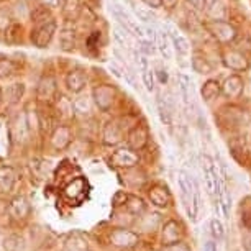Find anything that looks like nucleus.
Returning a JSON list of instances; mask_svg holds the SVG:
<instances>
[{
    "label": "nucleus",
    "mask_w": 251,
    "mask_h": 251,
    "mask_svg": "<svg viewBox=\"0 0 251 251\" xmlns=\"http://www.w3.org/2000/svg\"><path fill=\"white\" fill-rule=\"evenodd\" d=\"M179 187H181L182 199L186 202V205L189 207V203L194 205V215L197 214V207H199V191L197 186L194 184L192 177L189 176L186 171H179Z\"/></svg>",
    "instance_id": "f257e3e1"
},
{
    "label": "nucleus",
    "mask_w": 251,
    "mask_h": 251,
    "mask_svg": "<svg viewBox=\"0 0 251 251\" xmlns=\"http://www.w3.org/2000/svg\"><path fill=\"white\" fill-rule=\"evenodd\" d=\"M207 28L220 43H231L236 38L235 26L225 20H212L210 23H207Z\"/></svg>",
    "instance_id": "f03ea898"
},
{
    "label": "nucleus",
    "mask_w": 251,
    "mask_h": 251,
    "mask_svg": "<svg viewBox=\"0 0 251 251\" xmlns=\"http://www.w3.org/2000/svg\"><path fill=\"white\" fill-rule=\"evenodd\" d=\"M222 58H224V64L226 68L231 71H236V73L246 71L250 68V63H248V59H246V56L243 53H240V51L228 50V51H225Z\"/></svg>",
    "instance_id": "7ed1b4c3"
},
{
    "label": "nucleus",
    "mask_w": 251,
    "mask_h": 251,
    "mask_svg": "<svg viewBox=\"0 0 251 251\" xmlns=\"http://www.w3.org/2000/svg\"><path fill=\"white\" fill-rule=\"evenodd\" d=\"M243 89H245L243 79H241L240 75L233 74L225 80L222 91H224V96L226 99H240L241 94H243Z\"/></svg>",
    "instance_id": "20e7f679"
},
{
    "label": "nucleus",
    "mask_w": 251,
    "mask_h": 251,
    "mask_svg": "<svg viewBox=\"0 0 251 251\" xmlns=\"http://www.w3.org/2000/svg\"><path fill=\"white\" fill-rule=\"evenodd\" d=\"M84 194H86V182H84V179H80V177L74 179V181L64 189V196L75 202L80 201V199L84 197Z\"/></svg>",
    "instance_id": "39448f33"
},
{
    "label": "nucleus",
    "mask_w": 251,
    "mask_h": 251,
    "mask_svg": "<svg viewBox=\"0 0 251 251\" xmlns=\"http://www.w3.org/2000/svg\"><path fill=\"white\" fill-rule=\"evenodd\" d=\"M10 210L15 219H25V217L30 214V205H28V202L23 197H18L12 202Z\"/></svg>",
    "instance_id": "423d86ee"
},
{
    "label": "nucleus",
    "mask_w": 251,
    "mask_h": 251,
    "mask_svg": "<svg viewBox=\"0 0 251 251\" xmlns=\"http://www.w3.org/2000/svg\"><path fill=\"white\" fill-rule=\"evenodd\" d=\"M207 15L212 18V20H224L226 15V8L220 0H212L210 5L207 8Z\"/></svg>",
    "instance_id": "0eeeda50"
},
{
    "label": "nucleus",
    "mask_w": 251,
    "mask_h": 251,
    "mask_svg": "<svg viewBox=\"0 0 251 251\" xmlns=\"http://www.w3.org/2000/svg\"><path fill=\"white\" fill-rule=\"evenodd\" d=\"M171 40H173L174 48H176V51H177L179 54H182V56L189 54V43H187V40L177 30H171Z\"/></svg>",
    "instance_id": "6e6552de"
},
{
    "label": "nucleus",
    "mask_w": 251,
    "mask_h": 251,
    "mask_svg": "<svg viewBox=\"0 0 251 251\" xmlns=\"http://www.w3.org/2000/svg\"><path fill=\"white\" fill-rule=\"evenodd\" d=\"M86 250H87V241L80 235L71 236L64 246V251H86Z\"/></svg>",
    "instance_id": "1a4fd4ad"
},
{
    "label": "nucleus",
    "mask_w": 251,
    "mask_h": 251,
    "mask_svg": "<svg viewBox=\"0 0 251 251\" xmlns=\"http://www.w3.org/2000/svg\"><path fill=\"white\" fill-rule=\"evenodd\" d=\"M219 94H220V86L217 80H207V82L203 84L202 97L205 99V100H212V99H215Z\"/></svg>",
    "instance_id": "9d476101"
},
{
    "label": "nucleus",
    "mask_w": 251,
    "mask_h": 251,
    "mask_svg": "<svg viewBox=\"0 0 251 251\" xmlns=\"http://www.w3.org/2000/svg\"><path fill=\"white\" fill-rule=\"evenodd\" d=\"M159 46V51L161 54L164 56L166 59H171V50H169V38H168V33L164 31H159L158 36H156V43Z\"/></svg>",
    "instance_id": "9b49d317"
},
{
    "label": "nucleus",
    "mask_w": 251,
    "mask_h": 251,
    "mask_svg": "<svg viewBox=\"0 0 251 251\" xmlns=\"http://www.w3.org/2000/svg\"><path fill=\"white\" fill-rule=\"evenodd\" d=\"M192 68H194V71L196 73H199V74H208L212 71V66H210V63L205 59V58H202V56H199V54H196L192 58Z\"/></svg>",
    "instance_id": "f8f14e48"
},
{
    "label": "nucleus",
    "mask_w": 251,
    "mask_h": 251,
    "mask_svg": "<svg viewBox=\"0 0 251 251\" xmlns=\"http://www.w3.org/2000/svg\"><path fill=\"white\" fill-rule=\"evenodd\" d=\"M13 181H15V177H13L12 168H5V166H2V168H0V186H2L3 189H10Z\"/></svg>",
    "instance_id": "ddd939ff"
},
{
    "label": "nucleus",
    "mask_w": 251,
    "mask_h": 251,
    "mask_svg": "<svg viewBox=\"0 0 251 251\" xmlns=\"http://www.w3.org/2000/svg\"><path fill=\"white\" fill-rule=\"evenodd\" d=\"M68 84H69V89H73V91H80L84 84H86V77L82 75V73L75 71V73H73L68 77Z\"/></svg>",
    "instance_id": "4468645a"
},
{
    "label": "nucleus",
    "mask_w": 251,
    "mask_h": 251,
    "mask_svg": "<svg viewBox=\"0 0 251 251\" xmlns=\"http://www.w3.org/2000/svg\"><path fill=\"white\" fill-rule=\"evenodd\" d=\"M179 80H181V84H179V87H181V94H182V99L184 102H189V99H191V96H189V87H191V79L187 77V75L184 74H179Z\"/></svg>",
    "instance_id": "2eb2a0df"
},
{
    "label": "nucleus",
    "mask_w": 251,
    "mask_h": 251,
    "mask_svg": "<svg viewBox=\"0 0 251 251\" xmlns=\"http://www.w3.org/2000/svg\"><path fill=\"white\" fill-rule=\"evenodd\" d=\"M133 12L136 13L138 20H141V22H153L154 20V17L151 15L150 10H146V8L140 7V5H135V3H133Z\"/></svg>",
    "instance_id": "dca6fc26"
},
{
    "label": "nucleus",
    "mask_w": 251,
    "mask_h": 251,
    "mask_svg": "<svg viewBox=\"0 0 251 251\" xmlns=\"http://www.w3.org/2000/svg\"><path fill=\"white\" fill-rule=\"evenodd\" d=\"M143 82H145V86H146V89H148L150 92L154 91V75H153V71H150V69L143 71Z\"/></svg>",
    "instance_id": "f3484780"
},
{
    "label": "nucleus",
    "mask_w": 251,
    "mask_h": 251,
    "mask_svg": "<svg viewBox=\"0 0 251 251\" xmlns=\"http://www.w3.org/2000/svg\"><path fill=\"white\" fill-rule=\"evenodd\" d=\"M158 110H159L161 120H163L166 125H169V123H171V115H169L168 107H166V103H163V100H161V99H158Z\"/></svg>",
    "instance_id": "a211bd4d"
},
{
    "label": "nucleus",
    "mask_w": 251,
    "mask_h": 251,
    "mask_svg": "<svg viewBox=\"0 0 251 251\" xmlns=\"http://www.w3.org/2000/svg\"><path fill=\"white\" fill-rule=\"evenodd\" d=\"M113 36H115L117 43L120 45L122 48H126V46H128V38H126L125 30H120V28H115V31H113Z\"/></svg>",
    "instance_id": "6ab92c4d"
},
{
    "label": "nucleus",
    "mask_w": 251,
    "mask_h": 251,
    "mask_svg": "<svg viewBox=\"0 0 251 251\" xmlns=\"http://www.w3.org/2000/svg\"><path fill=\"white\" fill-rule=\"evenodd\" d=\"M212 233H214L217 238H222L224 236V226H222V224L219 220H212Z\"/></svg>",
    "instance_id": "aec40b11"
},
{
    "label": "nucleus",
    "mask_w": 251,
    "mask_h": 251,
    "mask_svg": "<svg viewBox=\"0 0 251 251\" xmlns=\"http://www.w3.org/2000/svg\"><path fill=\"white\" fill-rule=\"evenodd\" d=\"M187 2L192 7H196L197 10H203V7H205V0H187Z\"/></svg>",
    "instance_id": "412c9836"
},
{
    "label": "nucleus",
    "mask_w": 251,
    "mask_h": 251,
    "mask_svg": "<svg viewBox=\"0 0 251 251\" xmlns=\"http://www.w3.org/2000/svg\"><path fill=\"white\" fill-rule=\"evenodd\" d=\"M145 3H148V5L153 8H158L163 2H161V0H145Z\"/></svg>",
    "instance_id": "4be33fe9"
},
{
    "label": "nucleus",
    "mask_w": 251,
    "mask_h": 251,
    "mask_svg": "<svg viewBox=\"0 0 251 251\" xmlns=\"http://www.w3.org/2000/svg\"><path fill=\"white\" fill-rule=\"evenodd\" d=\"M161 2H163L164 5H168V8H173L174 5H176L177 0H161Z\"/></svg>",
    "instance_id": "5701e85b"
},
{
    "label": "nucleus",
    "mask_w": 251,
    "mask_h": 251,
    "mask_svg": "<svg viewBox=\"0 0 251 251\" xmlns=\"http://www.w3.org/2000/svg\"><path fill=\"white\" fill-rule=\"evenodd\" d=\"M205 251H215V245L208 241V243H205Z\"/></svg>",
    "instance_id": "b1692460"
}]
</instances>
